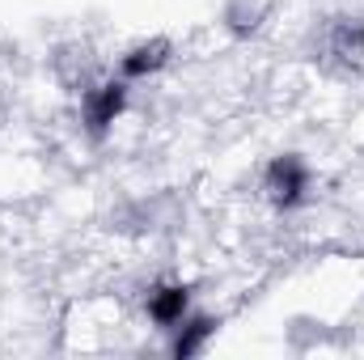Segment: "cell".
Returning a JSON list of instances; mask_svg holds the SVG:
<instances>
[{
    "instance_id": "obj_5",
    "label": "cell",
    "mask_w": 364,
    "mask_h": 360,
    "mask_svg": "<svg viewBox=\"0 0 364 360\" xmlns=\"http://www.w3.org/2000/svg\"><path fill=\"white\" fill-rule=\"evenodd\" d=\"M216 318H208V314H186L178 327H174V339H170V356L178 360H191L199 356L203 348H208V339L216 335Z\"/></svg>"
},
{
    "instance_id": "obj_7",
    "label": "cell",
    "mask_w": 364,
    "mask_h": 360,
    "mask_svg": "<svg viewBox=\"0 0 364 360\" xmlns=\"http://www.w3.org/2000/svg\"><path fill=\"white\" fill-rule=\"evenodd\" d=\"M259 17H263L259 0H229V9H225V21H229L233 34H250L259 26Z\"/></svg>"
},
{
    "instance_id": "obj_1",
    "label": "cell",
    "mask_w": 364,
    "mask_h": 360,
    "mask_svg": "<svg viewBox=\"0 0 364 360\" xmlns=\"http://www.w3.org/2000/svg\"><path fill=\"white\" fill-rule=\"evenodd\" d=\"M263 191H267V199H272L279 212L301 208V203L309 199V191H314V170H309V162H305L301 153H279V157H272L267 170H263Z\"/></svg>"
},
{
    "instance_id": "obj_2",
    "label": "cell",
    "mask_w": 364,
    "mask_h": 360,
    "mask_svg": "<svg viewBox=\"0 0 364 360\" xmlns=\"http://www.w3.org/2000/svg\"><path fill=\"white\" fill-rule=\"evenodd\" d=\"M127 81L123 77H110V81H97L90 90L81 93V123H85V132H90V140H106L110 136V127L123 119V110H127Z\"/></svg>"
},
{
    "instance_id": "obj_3",
    "label": "cell",
    "mask_w": 364,
    "mask_h": 360,
    "mask_svg": "<svg viewBox=\"0 0 364 360\" xmlns=\"http://www.w3.org/2000/svg\"><path fill=\"white\" fill-rule=\"evenodd\" d=\"M144 314H149V322H157L161 331H174L182 318L191 314V288L178 284V280L153 284L149 297H144Z\"/></svg>"
},
{
    "instance_id": "obj_4",
    "label": "cell",
    "mask_w": 364,
    "mask_h": 360,
    "mask_svg": "<svg viewBox=\"0 0 364 360\" xmlns=\"http://www.w3.org/2000/svg\"><path fill=\"white\" fill-rule=\"evenodd\" d=\"M170 55H174V47H170V38H144V43H136V47H127L123 55H119V77L132 85V81H149V77H157L166 64H170Z\"/></svg>"
},
{
    "instance_id": "obj_6",
    "label": "cell",
    "mask_w": 364,
    "mask_h": 360,
    "mask_svg": "<svg viewBox=\"0 0 364 360\" xmlns=\"http://www.w3.org/2000/svg\"><path fill=\"white\" fill-rule=\"evenodd\" d=\"M331 55L348 68L364 64V17H339L331 26Z\"/></svg>"
}]
</instances>
